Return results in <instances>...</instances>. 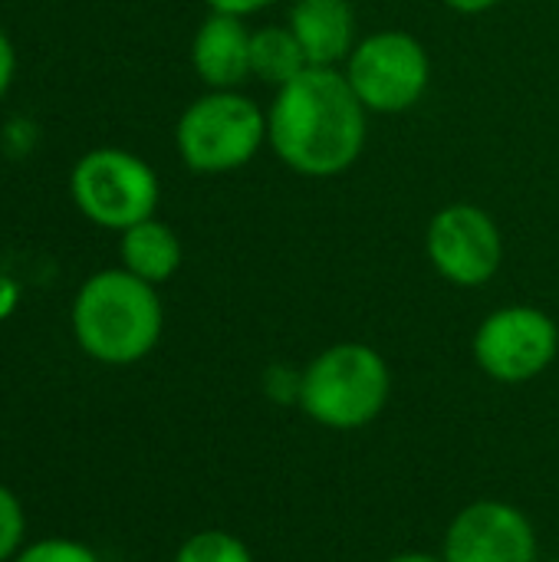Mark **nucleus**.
I'll list each match as a JSON object with an SVG mask.
<instances>
[{
  "label": "nucleus",
  "mask_w": 559,
  "mask_h": 562,
  "mask_svg": "<svg viewBox=\"0 0 559 562\" xmlns=\"http://www.w3.org/2000/svg\"><path fill=\"white\" fill-rule=\"evenodd\" d=\"M369 112L343 69L310 66L277 89L267 109V145L303 178H336L366 148Z\"/></svg>",
  "instance_id": "obj_1"
},
{
  "label": "nucleus",
  "mask_w": 559,
  "mask_h": 562,
  "mask_svg": "<svg viewBox=\"0 0 559 562\" xmlns=\"http://www.w3.org/2000/svg\"><path fill=\"white\" fill-rule=\"evenodd\" d=\"M161 300L152 283L128 270L89 277L72 303L79 346L105 366H132L161 339Z\"/></svg>",
  "instance_id": "obj_2"
},
{
  "label": "nucleus",
  "mask_w": 559,
  "mask_h": 562,
  "mask_svg": "<svg viewBox=\"0 0 559 562\" xmlns=\"http://www.w3.org/2000/svg\"><path fill=\"white\" fill-rule=\"evenodd\" d=\"M389 395V362L366 342H336L323 349L297 382L303 412L333 431L366 428L382 415Z\"/></svg>",
  "instance_id": "obj_3"
},
{
  "label": "nucleus",
  "mask_w": 559,
  "mask_h": 562,
  "mask_svg": "<svg viewBox=\"0 0 559 562\" xmlns=\"http://www.w3.org/2000/svg\"><path fill=\"white\" fill-rule=\"evenodd\" d=\"M267 142V112L237 89L194 99L175 128L181 161L198 175H227L257 158Z\"/></svg>",
  "instance_id": "obj_4"
},
{
  "label": "nucleus",
  "mask_w": 559,
  "mask_h": 562,
  "mask_svg": "<svg viewBox=\"0 0 559 562\" xmlns=\"http://www.w3.org/2000/svg\"><path fill=\"white\" fill-rule=\"evenodd\" d=\"M343 72L366 112L399 115L422 102L432 79V59L412 33L379 30L356 43Z\"/></svg>",
  "instance_id": "obj_5"
},
{
  "label": "nucleus",
  "mask_w": 559,
  "mask_h": 562,
  "mask_svg": "<svg viewBox=\"0 0 559 562\" xmlns=\"http://www.w3.org/2000/svg\"><path fill=\"white\" fill-rule=\"evenodd\" d=\"M69 191L76 207L99 227L128 231L158 207V178L132 151L96 148L72 168Z\"/></svg>",
  "instance_id": "obj_6"
},
{
  "label": "nucleus",
  "mask_w": 559,
  "mask_h": 562,
  "mask_svg": "<svg viewBox=\"0 0 559 562\" xmlns=\"http://www.w3.org/2000/svg\"><path fill=\"white\" fill-rule=\"evenodd\" d=\"M559 352L557 323L537 306L494 310L474 333V362L504 385L544 375Z\"/></svg>",
  "instance_id": "obj_7"
},
{
  "label": "nucleus",
  "mask_w": 559,
  "mask_h": 562,
  "mask_svg": "<svg viewBox=\"0 0 559 562\" xmlns=\"http://www.w3.org/2000/svg\"><path fill=\"white\" fill-rule=\"evenodd\" d=\"M432 267L455 286H484L504 263V237L497 221L478 204L441 207L425 231Z\"/></svg>",
  "instance_id": "obj_8"
},
{
  "label": "nucleus",
  "mask_w": 559,
  "mask_h": 562,
  "mask_svg": "<svg viewBox=\"0 0 559 562\" xmlns=\"http://www.w3.org/2000/svg\"><path fill=\"white\" fill-rule=\"evenodd\" d=\"M441 560L537 562V533L524 510L504 501H478L451 520Z\"/></svg>",
  "instance_id": "obj_9"
},
{
  "label": "nucleus",
  "mask_w": 559,
  "mask_h": 562,
  "mask_svg": "<svg viewBox=\"0 0 559 562\" xmlns=\"http://www.w3.org/2000/svg\"><path fill=\"white\" fill-rule=\"evenodd\" d=\"M250 30L241 16L211 13L191 43V66L211 89H237L250 79Z\"/></svg>",
  "instance_id": "obj_10"
},
{
  "label": "nucleus",
  "mask_w": 559,
  "mask_h": 562,
  "mask_svg": "<svg viewBox=\"0 0 559 562\" xmlns=\"http://www.w3.org/2000/svg\"><path fill=\"white\" fill-rule=\"evenodd\" d=\"M287 26L310 66L336 69L356 49V10L349 0H297Z\"/></svg>",
  "instance_id": "obj_11"
},
{
  "label": "nucleus",
  "mask_w": 559,
  "mask_h": 562,
  "mask_svg": "<svg viewBox=\"0 0 559 562\" xmlns=\"http://www.w3.org/2000/svg\"><path fill=\"white\" fill-rule=\"evenodd\" d=\"M119 254H122V263L128 273H135L138 280L145 283H165L178 273L181 267V240L178 234L148 217V221H138L132 224L128 231H122V244H119Z\"/></svg>",
  "instance_id": "obj_12"
},
{
  "label": "nucleus",
  "mask_w": 559,
  "mask_h": 562,
  "mask_svg": "<svg viewBox=\"0 0 559 562\" xmlns=\"http://www.w3.org/2000/svg\"><path fill=\"white\" fill-rule=\"evenodd\" d=\"M306 69H310V59L290 26L254 30L250 36V76L254 79L280 89Z\"/></svg>",
  "instance_id": "obj_13"
},
{
  "label": "nucleus",
  "mask_w": 559,
  "mask_h": 562,
  "mask_svg": "<svg viewBox=\"0 0 559 562\" xmlns=\"http://www.w3.org/2000/svg\"><path fill=\"white\" fill-rule=\"evenodd\" d=\"M175 562H254L244 540L224 530H201L188 537L178 550Z\"/></svg>",
  "instance_id": "obj_14"
},
{
  "label": "nucleus",
  "mask_w": 559,
  "mask_h": 562,
  "mask_svg": "<svg viewBox=\"0 0 559 562\" xmlns=\"http://www.w3.org/2000/svg\"><path fill=\"white\" fill-rule=\"evenodd\" d=\"M16 562H99L96 553L72 540H43L30 550H23Z\"/></svg>",
  "instance_id": "obj_15"
},
{
  "label": "nucleus",
  "mask_w": 559,
  "mask_h": 562,
  "mask_svg": "<svg viewBox=\"0 0 559 562\" xmlns=\"http://www.w3.org/2000/svg\"><path fill=\"white\" fill-rule=\"evenodd\" d=\"M20 540H23V510L16 497L7 487H0V562L16 553Z\"/></svg>",
  "instance_id": "obj_16"
},
{
  "label": "nucleus",
  "mask_w": 559,
  "mask_h": 562,
  "mask_svg": "<svg viewBox=\"0 0 559 562\" xmlns=\"http://www.w3.org/2000/svg\"><path fill=\"white\" fill-rule=\"evenodd\" d=\"M208 7H211V13H231V16H250V13H260V10H267L270 3H277V0H204Z\"/></svg>",
  "instance_id": "obj_17"
},
{
  "label": "nucleus",
  "mask_w": 559,
  "mask_h": 562,
  "mask_svg": "<svg viewBox=\"0 0 559 562\" xmlns=\"http://www.w3.org/2000/svg\"><path fill=\"white\" fill-rule=\"evenodd\" d=\"M16 303H20V286L7 273H0V319H7L16 310Z\"/></svg>",
  "instance_id": "obj_18"
},
{
  "label": "nucleus",
  "mask_w": 559,
  "mask_h": 562,
  "mask_svg": "<svg viewBox=\"0 0 559 562\" xmlns=\"http://www.w3.org/2000/svg\"><path fill=\"white\" fill-rule=\"evenodd\" d=\"M10 79H13V46H10L7 33L0 30V95L7 92Z\"/></svg>",
  "instance_id": "obj_19"
},
{
  "label": "nucleus",
  "mask_w": 559,
  "mask_h": 562,
  "mask_svg": "<svg viewBox=\"0 0 559 562\" xmlns=\"http://www.w3.org/2000/svg\"><path fill=\"white\" fill-rule=\"evenodd\" d=\"M445 7H451L455 13H468V16H474V13H488V10H494L501 0H441Z\"/></svg>",
  "instance_id": "obj_20"
},
{
  "label": "nucleus",
  "mask_w": 559,
  "mask_h": 562,
  "mask_svg": "<svg viewBox=\"0 0 559 562\" xmlns=\"http://www.w3.org/2000/svg\"><path fill=\"white\" fill-rule=\"evenodd\" d=\"M389 562H445L441 557H428V553H402V557H392Z\"/></svg>",
  "instance_id": "obj_21"
}]
</instances>
